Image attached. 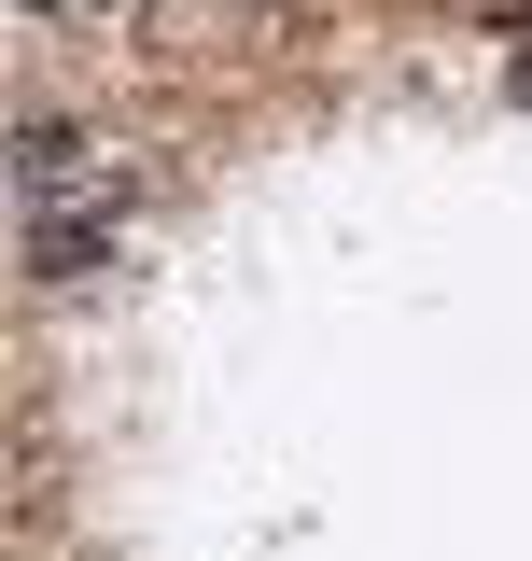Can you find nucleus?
<instances>
[{
  "mask_svg": "<svg viewBox=\"0 0 532 561\" xmlns=\"http://www.w3.org/2000/svg\"><path fill=\"white\" fill-rule=\"evenodd\" d=\"M28 14H84V28H99V14H127V0H28Z\"/></svg>",
  "mask_w": 532,
  "mask_h": 561,
  "instance_id": "2",
  "label": "nucleus"
},
{
  "mask_svg": "<svg viewBox=\"0 0 532 561\" xmlns=\"http://www.w3.org/2000/svg\"><path fill=\"white\" fill-rule=\"evenodd\" d=\"M28 280L43 295H70V280H113V210H28Z\"/></svg>",
  "mask_w": 532,
  "mask_h": 561,
  "instance_id": "1",
  "label": "nucleus"
}]
</instances>
